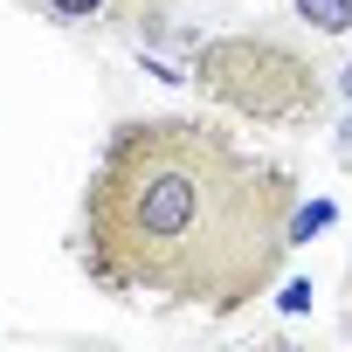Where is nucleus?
I'll return each mask as SVG.
<instances>
[{"instance_id":"nucleus-1","label":"nucleus","mask_w":352,"mask_h":352,"mask_svg":"<svg viewBox=\"0 0 352 352\" xmlns=\"http://www.w3.org/2000/svg\"><path fill=\"white\" fill-rule=\"evenodd\" d=\"M297 180L194 111L111 124L83 180V276L118 304L235 318L276 290Z\"/></svg>"},{"instance_id":"nucleus-2","label":"nucleus","mask_w":352,"mask_h":352,"mask_svg":"<svg viewBox=\"0 0 352 352\" xmlns=\"http://www.w3.org/2000/svg\"><path fill=\"white\" fill-rule=\"evenodd\" d=\"M187 83L208 104H221L228 118L276 124V131L318 124V111L331 97V69H318L311 49H297L283 35H208L187 56Z\"/></svg>"},{"instance_id":"nucleus-3","label":"nucleus","mask_w":352,"mask_h":352,"mask_svg":"<svg viewBox=\"0 0 352 352\" xmlns=\"http://www.w3.org/2000/svg\"><path fill=\"white\" fill-rule=\"evenodd\" d=\"M290 14L311 28V35H352V0H290Z\"/></svg>"},{"instance_id":"nucleus-4","label":"nucleus","mask_w":352,"mask_h":352,"mask_svg":"<svg viewBox=\"0 0 352 352\" xmlns=\"http://www.w3.org/2000/svg\"><path fill=\"white\" fill-rule=\"evenodd\" d=\"M324 221H331V208H324V201H318V208H297V214H290V249H297V242H311V228H324Z\"/></svg>"},{"instance_id":"nucleus-5","label":"nucleus","mask_w":352,"mask_h":352,"mask_svg":"<svg viewBox=\"0 0 352 352\" xmlns=\"http://www.w3.org/2000/svg\"><path fill=\"white\" fill-rule=\"evenodd\" d=\"M276 304H283V311H311V283H304V276H297V283H283V297H276Z\"/></svg>"},{"instance_id":"nucleus-6","label":"nucleus","mask_w":352,"mask_h":352,"mask_svg":"<svg viewBox=\"0 0 352 352\" xmlns=\"http://www.w3.org/2000/svg\"><path fill=\"white\" fill-rule=\"evenodd\" d=\"M331 97H345V104H352V56L331 69Z\"/></svg>"},{"instance_id":"nucleus-7","label":"nucleus","mask_w":352,"mask_h":352,"mask_svg":"<svg viewBox=\"0 0 352 352\" xmlns=\"http://www.w3.org/2000/svg\"><path fill=\"white\" fill-rule=\"evenodd\" d=\"M338 166H352V118L338 124Z\"/></svg>"}]
</instances>
